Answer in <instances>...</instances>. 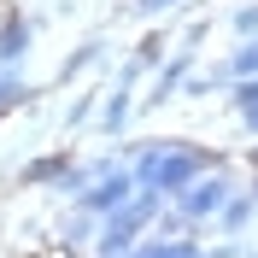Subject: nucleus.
<instances>
[{
  "label": "nucleus",
  "mask_w": 258,
  "mask_h": 258,
  "mask_svg": "<svg viewBox=\"0 0 258 258\" xmlns=\"http://www.w3.org/2000/svg\"><path fill=\"white\" fill-rule=\"evenodd\" d=\"M235 194H241V188H235L223 170H211V176H200L182 200H170V206H176V217H182L188 229H206V223H217V211H223Z\"/></svg>",
  "instance_id": "nucleus-2"
},
{
  "label": "nucleus",
  "mask_w": 258,
  "mask_h": 258,
  "mask_svg": "<svg viewBox=\"0 0 258 258\" xmlns=\"http://www.w3.org/2000/svg\"><path fill=\"white\" fill-rule=\"evenodd\" d=\"M229 106H235L241 129L258 141V77H252V82H235V88H229Z\"/></svg>",
  "instance_id": "nucleus-12"
},
{
  "label": "nucleus",
  "mask_w": 258,
  "mask_h": 258,
  "mask_svg": "<svg viewBox=\"0 0 258 258\" xmlns=\"http://www.w3.org/2000/svg\"><path fill=\"white\" fill-rule=\"evenodd\" d=\"M252 246H241V241H217V246H206V258H246Z\"/></svg>",
  "instance_id": "nucleus-18"
},
{
  "label": "nucleus",
  "mask_w": 258,
  "mask_h": 258,
  "mask_svg": "<svg viewBox=\"0 0 258 258\" xmlns=\"http://www.w3.org/2000/svg\"><path fill=\"white\" fill-rule=\"evenodd\" d=\"M30 47H35V18L6 12V18H0V71H24Z\"/></svg>",
  "instance_id": "nucleus-5"
},
{
  "label": "nucleus",
  "mask_w": 258,
  "mask_h": 258,
  "mask_svg": "<svg viewBox=\"0 0 258 258\" xmlns=\"http://www.w3.org/2000/svg\"><path fill=\"white\" fill-rule=\"evenodd\" d=\"M246 194H252V200H258V170H252V182H246Z\"/></svg>",
  "instance_id": "nucleus-21"
},
{
  "label": "nucleus",
  "mask_w": 258,
  "mask_h": 258,
  "mask_svg": "<svg viewBox=\"0 0 258 258\" xmlns=\"http://www.w3.org/2000/svg\"><path fill=\"white\" fill-rule=\"evenodd\" d=\"M206 35H211V24L200 18V24H188V35H182V47H194V53H200V41H206Z\"/></svg>",
  "instance_id": "nucleus-20"
},
{
  "label": "nucleus",
  "mask_w": 258,
  "mask_h": 258,
  "mask_svg": "<svg viewBox=\"0 0 258 258\" xmlns=\"http://www.w3.org/2000/svg\"><path fill=\"white\" fill-rule=\"evenodd\" d=\"M53 235H59V246H64V252L77 258V252H94V235H100V223L88 217V211H77V206H71V211L59 217V229H53Z\"/></svg>",
  "instance_id": "nucleus-7"
},
{
  "label": "nucleus",
  "mask_w": 258,
  "mask_h": 258,
  "mask_svg": "<svg viewBox=\"0 0 258 258\" xmlns=\"http://www.w3.org/2000/svg\"><path fill=\"white\" fill-rule=\"evenodd\" d=\"M129 258H206V246L194 241V235H182V241H159V235H141V246Z\"/></svg>",
  "instance_id": "nucleus-10"
},
{
  "label": "nucleus",
  "mask_w": 258,
  "mask_h": 258,
  "mask_svg": "<svg viewBox=\"0 0 258 258\" xmlns=\"http://www.w3.org/2000/svg\"><path fill=\"white\" fill-rule=\"evenodd\" d=\"M229 77L235 82H252L258 77V41H241V47L229 53Z\"/></svg>",
  "instance_id": "nucleus-14"
},
{
  "label": "nucleus",
  "mask_w": 258,
  "mask_h": 258,
  "mask_svg": "<svg viewBox=\"0 0 258 258\" xmlns=\"http://www.w3.org/2000/svg\"><path fill=\"white\" fill-rule=\"evenodd\" d=\"M94 117H100V94H77L71 112H64V129H82V123H94Z\"/></svg>",
  "instance_id": "nucleus-15"
},
{
  "label": "nucleus",
  "mask_w": 258,
  "mask_h": 258,
  "mask_svg": "<svg viewBox=\"0 0 258 258\" xmlns=\"http://www.w3.org/2000/svg\"><path fill=\"white\" fill-rule=\"evenodd\" d=\"M71 164H77V159H71V147H53V153H41V159L24 164V182H30V188H53Z\"/></svg>",
  "instance_id": "nucleus-8"
},
{
  "label": "nucleus",
  "mask_w": 258,
  "mask_h": 258,
  "mask_svg": "<svg viewBox=\"0 0 258 258\" xmlns=\"http://www.w3.org/2000/svg\"><path fill=\"white\" fill-rule=\"evenodd\" d=\"M129 59L141 64V71H159V64H164V35H159V30H153V35H147V41H141V47L129 53Z\"/></svg>",
  "instance_id": "nucleus-16"
},
{
  "label": "nucleus",
  "mask_w": 258,
  "mask_h": 258,
  "mask_svg": "<svg viewBox=\"0 0 258 258\" xmlns=\"http://www.w3.org/2000/svg\"><path fill=\"white\" fill-rule=\"evenodd\" d=\"M106 59H112V41H100V35H94V41H82L77 53H64L59 77L71 82V77H82V71H94V64H106Z\"/></svg>",
  "instance_id": "nucleus-11"
},
{
  "label": "nucleus",
  "mask_w": 258,
  "mask_h": 258,
  "mask_svg": "<svg viewBox=\"0 0 258 258\" xmlns=\"http://www.w3.org/2000/svg\"><path fill=\"white\" fill-rule=\"evenodd\" d=\"M200 71V53L194 47H176L170 59L153 71V88L141 94V112H159V106H170V100H182V88H188V77Z\"/></svg>",
  "instance_id": "nucleus-3"
},
{
  "label": "nucleus",
  "mask_w": 258,
  "mask_h": 258,
  "mask_svg": "<svg viewBox=\"0 0 258 258\" xmlns=\"http://www.w3.org/2000/svg\"><path fill=\"white\" fill-rule=\"evenodd\" d=\"M129 200H135V170H112V176H100L94 188L82 194L77 200V211H88V217H94V223H106V217H112V211H123Z\"/></svg>",
  "instance_id": "nucleus-4"
},
{
  "label": "nucleus",
  "mask_w": 258,
  "mask_h": 258,
  "mask_svg": "<svg viewBox=\"0 0 258 258\" xmlns=\"http://www.w3.org/2000/svg\"><path fill=\"white\" fill-rule=\"evenodd\" d=\"M129 117H135V94H129V88H106V94H100V135H112V141H123V129H129Z\"/></svg>",
  "instance_id": "nucleus-6"
},
{
  "label": "nucleus",
  "mask_w": 258,
  "mask_h": 258,
  "mask_svg": "<svg viewBox=\"0 0 258 258\" xmlns=\"http://www.w3.org/2000/svg\"><path fill=\"white\" fill-rule=\"evenodd\" d=\"M246 258H258V252H246Z\"/></svg>",
  "instance_id": "nucleus-22"
},
{
  "label": "nucleus",
  "mask_w": 258,
  "mask_h": 258,
  "mask_svg": "<svg viewBox=\"0 0 258 258\" xmlns=\"http://www.w3.org/2000/svg\"><path fill=\"white\" fill-rule=\"evenodd\" d=\"M182 0H129V12L135 18H147V24H153V18H164V12H176Z\"/></svg>",
  "instance_id": "nucleus-17"
},
{
  "label": "nucleus",
  "mask_w": 258,
  "mask_h": 258,
  "mask_svg": "<svg viewBox=\"0 0 258 258\" xmlns=\"http://www.w3.org/2000/svg\"><path fill=\"white\" fill-rule=\"evenodd\" d=\"M117 159L135 170V188H153L164 206H170V200H182L200 176L223 170V153L194 147V141H129Z\"/></svg>",
  "instance_id": "nucleus-1"
},
{
  "label": "nucleus",
  "mask_w": 258,
  "mask_h": 258,
  "mask_svg": "<svg viewBox=\"0 0 258 258\" xmlns=\"http://www.w3.org/2000/svg\"><path fill=\"white\" fill-rule=\"evenodd\" d=\"M147 77V71H141V64H135V59H123V64H117V88H135V82H141Z\"/></svg>",
  "instance_id": "nucleus-19"
},
{
  "label": "nucleus",
  "mask_w": 258,
  "mask_h": 258,
  "mask_svg": "<svg viewBox=\"0 0 258 258\" xmlns=\"http://www.w3.org/2000/svg\"><path fill=\"white\" fill-rule=\"evenodd\" d=\"M252 217H258V200L241 188L223 211H217V223H211V229H217V235H246V229H252Z\"/></svg>",
  "instance_id": "nucleus-9"
},
{
  "label": "nucleus",
  "mask_w": 258,
  "mask_h": 258,
  "mask_svg": "<svg viewBox=\"0 0 258 258\" xmlns=\"http://www.w3.org/2000/svg\"><path fill=\"white\" fill-rule=\"evenodd\" d=\"M229 30H235V41H258V0H241L229 12Z\"/></svg>",
  "instance_id": "nucleus-13"
}]
</instances>
